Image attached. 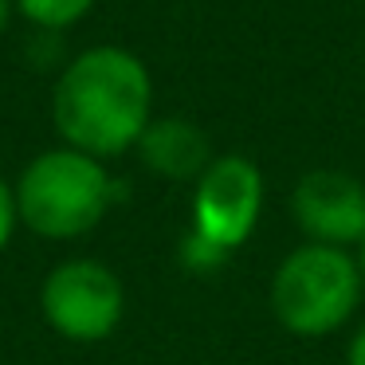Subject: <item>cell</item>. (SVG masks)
I'll list each match as a JSON object with an SVG mask.
<instances>
[{"label":"cell","mask_w":365,"mask_h":365,"mask_svg":"<svg viewBox=\"0 0 365 365\" xmlns=\"http://www.w3.org/2000/svg\"><path fill=\"white\" fill-rule=\"evenodd\" d=\"M150 71L126 48H91L67 63L51 95V118L71 150L118 158L150 126Z\"/></svg>","instance_id":"6da1fadb"},{"label":"cell","mask_w":365,"mask_h":365,"mask_svg":"<svg viewBox=\"0 0 365 365\" xmlns=\"http://www.w3.org/2000/svg\"><path fill=\"white\" fill-rule=\"evenodd\" d=\"M365 294L361 263L346 247L299 244L271 275V314L294 338H330L354 322Z\"/></svg>","instance_id":"7a4b0ae2"},{"label":"cell","mask_w":365,"mask_h":365,"mask_svg":"<svg viewBox=\"0 0 365 365\" xmlns=\"http://www.w3.org/2000/svg\"><path fill=\"white\" fill-rule=\"evenodd\" d=\"M114 181L98 158L79 150H48L20 173L16 212L43 240H79L106 216Z\"/></svg>","instance_id":"3957f363"},{"label":"cell","mask_w":365,"mask_h":365,"mask_svg":"<svg viewBox=\"0 0 365 365\" xmlns=\"http://www.w3.org/2000/svg\"><path fill=\"white\" fill-rule=\"evenodd\" d=\"M43 318L56 334L71 341H103L118 330L126 291L122 279L98 259H67L51 267L40 287Z\"/></svg>","instance_id":"277c9868"},{"label":"cell","mask_w":365,"mask_h":365,"mask_svg":"<svg viewBox=\"0 0 365 365\" xmlns=\"http://www.w3.org/2000/svg\"><path fill=\"white\" fill-rule=\"evenodd\" d=\"M263 212V173L252 158L224 153L197 177L192 189V232L220 252H236L252 240Z\"/></svg>","instance_id":"5b68a950"},{"label":"cell","mask_w":365,"mask_h":365,"mask_svg":"<svg viewBox=\"0 0 365 365\" xmlns=\"http://www.w3.org/2000/svg\"><path fill=\"white\" fill-rule=\"evenodd\" d=\"M291 220L307 244H365V185L341 169H310L291 189Z\"/></svg>","instance_id":"8992f818"},{"label":"cell","mask_w":365,"mask_h":365,"mask_svg":"<svg viewBox=\"0 0 365 365\" xmlns=\"http://www.w3.org/2000/svg\"><path fill=\"white\" fill-rule=\"evenodd\" d=\"M138 153H142L145 169L165 181H192L212 165V145H208L205 130L189 118H158L145 126L138 138Z\"/></svg>","instance_id":"52a82bcc"},{"label":"cell","mask_w":365,"mask_h":365,"mask_svg":"<svg viewBox=\"0 0 365 365\" xmlns=\"http://www.w3.org/2000/svg\"><path fill=\"white\" fill-rule=\"evenodd\" d=\"M20 12H24L32 24L40 28H67L75 20H83L91 12L95 0H16Z\"/></svg>","instance_id":"ba28073f"},{"label":"cell","mask_w":365,"mask_h":365,"mask_svg":"<svg viewBox=\"0 0 365 365\" xmlns=\"http://www.w3.org/2000/svg\"><path fill=\"white\" fill-rule=\"evenodd\" d=\"M181 255H185V267L212 271V267H220V263H224V255H228V252H220L216 244H208V240L197 236V232H189V236H185V244H181Z\"/></svg>","instance_id":"9c48e42d"},{"label":"cell","mask_w":365,"mask_h":365,"mask_svg":"<svg viewBox=\"0 0 365 365\" xmlns=\"http://www.w3.org/2000/svg\"><path fill=\"white\" fill-rule=\"evenodd\" d=\"M16 220H20V212H16V189H9V185L0 181V252L9 247L12 232H16Z\"/></svg>","instance_id":"30bf717a"},{"label":"cell","mask_w":365,"mask_h":365,"mask_svg":"<svg viewBox=\"0 0 365 365\" xmlns=\"http://www.w3.org/2000/svg\"><path fill=\"white\" fill-rule=\"evenodd\" d=\"M346 365H365V322L354 330V338L346 346Z\"/></svg>","instance_id":"8fae6325"},{"label":"cell","mask_w":365,"mask_h":365,"mask_svg":"<svg viewBox=\"0 0 365 365\" xmlns=\"http://www.w3.org/2000/svg\"><path fill=\"white\" fill-rule=\"evenodd\" d=\"M9 12H12V4H9V0H0V32L9 28Z\"/></svg>","instance_id":"7c38bea8"},{"label":"cell","mask_w":365,"mask_h":365,"mask_svg":"<svg viewBox=\"0 0 365 365\" xmlns=\"http://www.w3.org/2000/svg\"><path fill=\"white\" fill-rule=\"evenodd\" d=\"M357 263H361V279H365V244H361V255H357Z\"/></svg>","instance_id":"4fadbf2b"}]
</instances>
